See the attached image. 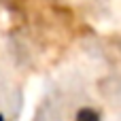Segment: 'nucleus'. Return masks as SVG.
I'll return each instance as SVG.
<instances>
[{
    "instance_id": "1",
    "label": "nucleus",
    "mask_w": 121,
    "mask_h": 121,
    "mask_svg": "<svg viewBox=\"0 0 121 121\" xmlns=\"http://www.w3.org/2000/svg\"><path fill=\"white\" fill-rule=\"evenodd\" d=\"M77 121H100V117L94 108H81L77 115Z\"/></svg>"
},
{
    "instance_id": "2",
    "label": "nucleus",
    "mask_w": 121,
    "mask_h": 121,
    "mask_svg": "<svg viewBox=\"0 0 121 121\" xmlns=\"http://www.w3.org/2000/svg\"><path fill=\"white\" fill-rule=\"evenodd\" d=\"M0 121H4V117H2V115H0Z\"/></svg>"
}]
</instances>
